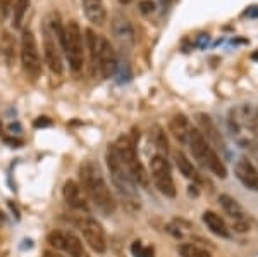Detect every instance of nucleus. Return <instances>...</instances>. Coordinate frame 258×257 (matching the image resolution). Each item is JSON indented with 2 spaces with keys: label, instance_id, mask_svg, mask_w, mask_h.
Returning <instances> with one entry per match:
<instances>
[{
  "label": "nucleus",
  "instance_id": "6e6552de",
  "mask_svg": "<svg viewBox=\"0 0 258 257\" xmlns=\"http://www.w3.org/2000/svg\"><path fill=\"white\" fill-rule=\"evenodd\" d=\"M21 62H23L24 71L30 74L33 80L38 78V74L41 71L40 54H38V45H36V38L31 30H24L23 36H21Z\"/></svg>",
  "mask_w": 258,
  "mask_h": 257
},
{
  "label": "nucleus",
  "instance_id": "2f4dec72",
  "mask_svg": "<svg viewBox=\"0 0 258 257\" xmlns=\"http://www.w3.org/2000/svg\"><path fill=\"white\" fill-rule=\"evenodd\" d=\"M253 59H258V52H256V54H253Z\"/></svg>",
  "mask_w": 258,
  "mask_h": 257
},
{
  "label": "nucleus",
  "instance_id": "a878e982",
  "mask_svg": "<svg viewBox=\"0 0 258 257\" xmlns=\"http://www.w3.org/2000/svg\"><path fill=\"white\" fill-rule=\"evenodd\" d=\"M232 230L238 231V233H244V231L249 230V225L246 223V219H236V221L232 223Z\"/></svg>",
  "mask_w": 258,
  "mask_h": 257
},
{
  "label": "nucleus",
  "instance_id": "0eeeda50",
  "mask_svg": "<svg viewBox=\"0 0 258 257\" xmlns=\"http://www.w3.org/2000/svg\"><path fill=\"white\" fill-rule=\"evenodd\" d=\"M150 168H152V178L153 183L159 188L160 193L165 197L174 198L176 197V186H174L172 171H170V164L165 159V156H153L150 161Z\"/></svg>",
  "mask_w": 258,
  "mask_h": 257
},
{
  "label": "nucleus",
  "instance_id": "393cba45",
  "mask_svg": "<svg viewBox=\"0 0 258 257\" xmlns=\"http://www.w3.org/2000/svg\"><path fill=\"white\" fill-rule=\"evenodd\" d=\"M155 145H157V148L160 150V156H167V152H169V143H167V138H165V135H164V131L160 130V128H157L155 130Z\"/></svg>",
  "mask_w": 258,
  "mask_h": 257
},
{
  "label": "nucleus",
  "instance_id": "f03ea898",
  "mask_svg": "<svg viewBox=\"0 0 258 257\" xmlns=\"http://www.w3.org/2000/svg\"><path fill=\"white\" fill-rule=\"evenodd\" d=\"M86 43H88L90 54H91V62L95 66H98L100 73L103 78H112L117 73L119 62L117 56H115L114 47L110 45V41L103 38L102 35H97L93 30H86Z\"/></svg>",
  "mask_w": 258,
  "mask_h": 257
},
{
  "label": "nucleus",
  "instance_id": "7ed1b4c3",
  "mask_svg": "<svg viewBox=\"0 0 258 257\" xmlns=\"http://www.w3.org/2000/svg\"><path fill=\"white\" fill-rule=\"evenodd\" d=\"M188 145L191 148V154L198 161L200 166L207 168L209 171H212L219 178L227 176L226 164L222 163V159H220L219 154L215 152V148L203 138V135L198 131V128H191L189 136H188Z\"/></svg>",
  "mask_w": 258,
  "mask_h": 257
},
{
  "label": "nucleus",
  "instance_id": "a211bd4d",
  "mask_svg": "<svg viewBox=\"0 0 258 257\" xmlns=\"http://www.w3.org/2000/svg\"><path fill=\"white\" fill-rule=\"evenodd\" d=\"M169 128H170V133H172L176 138L179 140L181 143H188V136H189V131H191V126H189V121L186 119L184 114H176L169 123Z\"/></svg>",
  "mask_w": 258,
  "mask_h": 257
},
{
  "label": "nucleus",
  "instance_id": "9b49d317",
  "mask_svg": "<svg viewBox=\"0 0 258 257\" xmlns=\"http://www.w3.org/2000/svg\"><path fill=\"white\" fill-rule=\"evenodd\" d=\"M112 35L115 36V40L120 43V47L129 48L135 45L136 40V33L133 28L131 21H129L124 14H114L112 18Z\"/></svg>",
  "mask_w": 258,
  "mask_h": 257
},
{
  "label": "nucleus",
  "instance_id": "bb28decb",
  "mask_svg": "<svg viewBox=\"0 0 258 257\" xmlns=\"http://www.w3.org/2000/svg\"><path fill=\"white\" fill-rule=\"evenodd\" d=\"M140 7H141V12H143V14H152V12L155 11V4L150 2V0L140 2Z\"/></svg>",
  "mask_w": 258,
  "mask_h": 257
},
{
  "label": "nucleus",
  "instance_id": "5701e85b",
  "mask_svg": "<svg viewBox=\"0 0 258 257\" xmlns=\"http://www.w3.org/2000/svg\"><path fill=\"white\" fill-rule=\"evenodd\" d=\"M179 254H181V257H212L205 248L197 247L193 243H182V245H179Z\"/></svg>",
  "mask_w": 258,
  "mask_h": 257
},
{
  "label": "nucleus",
  "instance_id": "ddd939ff",
  "mask_svg": "<svg viewBox=\"0 0 258 257\" xmlns=\"http://www.w3.org/2000/svg\"><path fill=\"white\" fill-rule=\"evenodd\" d=\"M234 175L248 190L258 192V171L249 159H246V157H241L239 161H236Z\"/></svg>",
  "mask_w": 258,
  "mask_h": 257
},
{
  "label": "nucleus",
  "instance_id": "9d476101",
  "mask_svg": "<svg viewBox=\"0 0 258 257\" xmlns=\"http://www.w3.org/2000/svg\"><path fill=\"white\" fill-rule=\"evenodd\" d=\"M76 225L80 228L83 237H85V242L88 243L91 250H95L97 254H103V252L107 250L105 233H103L98 221H95L93 218H88V216H81L76 221Z\"/></svg>",
  "mask_w": 258,
  "mask_h": 257
},
{
  "label": "nucleus",
  "instance_id": "6ab92c4d",
  "mask_svg": "<svg viewBox=\"0 0 258 257\" xmlns=\"http://www.w3.org/2000/svg\"><path fill=\"white\" fill-rule=\"evenodd\" d=\"M174 159H176V164H177V169L181 171V175L184 178H188V180H193V181H200L202 178H200L197 168H195V164L191 163L188 159V156L184 154L182 150H176V154H174Z\"/></svg>",
  "mask_w": 258,
  "mask_h": 257
},
{
  "label": "nucleus",
  "instance_id": "f8f14e48",
  "mask_svg": "<svg viewBox=\"0 0 258 257\" xmlns=\"http://www.w3.org/2000/svg\"><path fill=\"white\" fill-rule=\"evenodd\" d=\"M197 121H198V131L203 135V138L214 148H219L220 152H226V143H224L222 135H220V131L217 130L215 123L212 121L210 116L205 113H198Z\"/></svg>",
  "mask_w": 258,
  "mask_h": 257
},
{
  "label": "nucleus",
  "instance_id": "b1692460",
  "mask_svg": "<svg viewBox=\"0 0 258 257\" xmlns=\"http://www.w3.org/2000/svg\"><path fill=\"white\" fill-rule=\"evenodd\" d=\"M131 252L135 257H153L155 255V250L153 247H145L141 242H135L131 245Z\"/></svg>",
  "mask_w": 258,
  "mask_h": 257
},
{
  "label": "nucleus",
  "instance_id": "f3484780",
  "mask_svg": "<svg viewBox=\"0 0 258 257\" xmlns=\"http://www.w3.org/2000/svg\"><path fill=\"white\" fill-rule=\"evenodd\" d=\"M203 223H205V225L209 226V230L212 233L217 235V237L231 238V230H229V226L226 225V221H224L217 213H214V211H205V213H203Z\"/></svg>",
  "mask_w": 258,
  "mask_h": 257
},
{
  "label": "nucleus",
  "instance_id": "c756f323",
  "mask_svg": "<svg viewBox=\"0 0 258 257\" xmlns=\"http://www.w3.org/2000/svg\"><path fill=\"white\" fill-rule=\"evenodd\" d=\"M43 255L45 257H66V255H62V254H59V252H55V250H45Z\"/></svg>",
  "mask_w": 258,
  "mask_h": 257
},
{
  "label": "nucleus",
  "instance_id": "39448f33",
  "mask_svg": "<svg viewBox=\"0 0 258 257\" xmlns=\"http://www.w3.org/2000/svg\"><path fill=\"white\" fill-rule=\"evenodd\" d=\"M114 147H115V150H117L120 161L126 166L129 175L135 180V183L141 186H148V175H147V171H145L143 164L140 163L135 140L129 135H120L117 138V142L114 143Z\"/></svg>",
  "mask_w": 258,
  "mask_h": 257
},
{
  "label": "nucleus",
  "instance_id": "2eb2a0df",
  "mask_svg": "<svg viewBox=\"0 0 258 257\" xmlns=\"http://www.w3.org/2000/svg\"><path fill=\"white\" fill-rule=\"evenodd\" d=\"M43 50H45V61H47L50 71L55 73V74H62V61H60L59 47L55 45V40L52 38V33L48 30H45Z\"/></svg>",
  "mask_w": 258,
  "mask_h": 257
},
{
  "label": "nucleus",
  "instance_id": "7c9ffc66",
  "mask_svg": "<svg viewBox=\"0 0 258 257\" xmlns=\"http://www.w3.org/2000/svg\"><path fill=\"white\" fill-rule=\"evenodd\" d=\"M119 2H120V4H124V6H127V4H131V2H133V0H119Z\"/></svg>",
  "mask_w": 258,
  "mask_h": 257
},
{
  "label": "nucleus",
  "instance_id": "423d86ee",
  "mask_svg": "<svg viewBox=\"0 0 258 257\" xmlns=\"http://www.w3.org/2000/svg\"><path fill=\"white\" fill-rule=\"evenodd\" d=\"M59 43L62 50L66 52L73 71H80L85 62V50H83V36H81V28L76 21H69L64 26V33L59 38Z\"/></svg>",
  "mask_w": 258,
  "mask_h": 257
},
{
  "label": "nucleus",
  "instance_id": "4be33fe9",
  "mask_svg": "<svg viewBox=\"0 0 258 257\" xmlns=\"http://www.w3.org/2000/svg\"><path fill=\"white\" fill-rule=\"evenodd\" d=\"M30 2L31 0H16L14 9H12V26L14 28L23 26L24 16H26L28 9H30Z\"/></svg>",
  "mask_w": 258,
  "mask_h": 257
},
{
  "label": "nucleus",
  "instance_id": "1a4fd4ad",
  "mask_svg": "<svg viewBox=\"0 0 258 257\" xmlns=\"http://www.w3.org/2000/svg\"><path fill=\"white\" fill-rule=\"evenodd\" d=\"M47 240L53 248L64 250L69 257H90L86 247L83 245L81 238L76 237L74 233H71V231L53 230L47 237Z\"/></svg>",
  "mask_w": 258,
  "mask_h": 257
},
{
  "label": "nucleus",
  "instance_id": "20e7f679",
  "mask_svg": "<svg viewBox=\"0 0 258 257\" xmlns=\"http://www.w3.org/2000/svg\"><path fill=\"white\" fill-rule=\"evenodd\" d=\"M105 159H107V166H109L112 181H114L115 188L119 190V193L122 197L129 198L136 207H140V197H138V192H136V183L131 178V175H129L124 163L120 161L114 143L109 145V148H107Z\"/></svg>",
  "mask_w": 258,
  "mask_h": 257
},
{
  "label": "nucleus",
  "instance_id": "cd10ccee",
  "mask_svg": "<svg viewBox=\"0 0 258 257\" xmlns=\"http://www.w3.org/2000/svg\"><path fill=\"white\" fill-rule=\"evenodd\" d=\"M12 2H14V0H0V14H2L4 18H6V16L9 14Z\"/></svg>",
  "mask_w": 258,
  "mask_h": 257
},
{
  "label": "nucleus",
  "instance_id": "aec40b11",
  "mask_svg": "<svg viewBox=\"0 0 258 257\" xmlns=\"http://www.w3.org/2000/svg\"><path fill=\"white\" fill-rule=\"evenodd\" d=\"M219 202L220 205H222L224 213L227 214V216H231L232 219H246L244 218V211L243 207L239 205V202L236 200V198H232L231 195H227V193H222V195L219 197Z\"/></svg>",
  "mask_w": 258,
  "mask_h": 257
},
{
  "label": "nucleus",
  "instance_id": "dca6fc26",
  "mask_svg": "<svg viewBox=\"0 0 258 257\" xmlns=\"http://www.w3.org/2000/svg\"><path fill=\"white\" fill-rule=\"evenodd\" d=\"M85 16L88 18L90 23L102 26L107 21V9L103 6V0H81Z\"/></svg>",
  "mask_w": 258,
  "mask_h": 257
},
{
  "label": "nucleus",
  "instance_id": "f257e3e1",
  "mask_svg": "<svg viewBox=\"0 0 258 257\" xmlns=\"http://www.w3.org/2000/svg\"><path fill=\"white\" fill-rule=\"evenodd\" d=\"M80 180L81 188L86 193V197L98 207L102 213L112 214L115 211V200L112 195L109 185H107L105 178L100 171L98 164L93 161H85L80 166Z\"/></svg>",
  "mask_w": 258,
  "mask_h": 257
},
{
  "label": "nucleus",
  "instance_id": "412c9836",
  "mask_svg": "<svg viewBox=\"0 0 258 257\" xmlns=\"http://www.w3.org/2000/svg\"><path fill=\"white\" fill-rule=\"evenodd\" d=\"M0 56L7 64H12L16 59V41L9 31H4L0 36Z\"/></svg>",
  "mask_w": 258,
  "mask_h": 257
},
{
  "label": "nucleus",
  "instance_id": "4468645a",
  "mask_svg": "<svg viewBox=\"0 0 258 257\" xmlns=\"http://www.w3.org/2000/svg\"><path fill=\"white\" fill-rule=\"evenodd\" d=\"M64 198L66 202L73 207V209H80V211H86L88 209V200L85 197V192H83L81 185H78L76 181L69 180L64 183Z\"/></svg>",
  "mask_w": 258,
  "mask_h": 257
},
{
  "label": "nucleus",
  "instance_id": "c85d7f7f",
  "mask_svg": "<svg viewBox=\"0 0 258 257\" xmlns=\"http://www.w3.org/2000/svg\"><path fill=\"white\" fill-rule=\"evenodd\" d=\"M33 124H35V128H47V126H50V124H52V121H50L48 118H45V116H43V118L36 119V121L33 123Z\"/></svg>",
  "mask_w": 258,
  "mask_h": 257
}]
</instances>
